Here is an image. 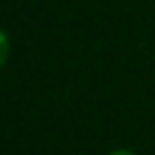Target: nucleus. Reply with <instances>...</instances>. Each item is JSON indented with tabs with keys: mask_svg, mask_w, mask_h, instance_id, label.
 Wrapping results in <instances>:
<instances>
[{
	"mask_svg": "<svg viewBox=\"0 0 155 155\" xmlns=\"http://www.w3.org/2000/svg\"><path fill=\"white\" fill-rule=\"evenodd\" d=\"M7 53H10V41H7V34L0 29V65L7 61Z\"/></svg>",
	"mask_w": 155,
	"mask_h": 155,
	"instance_id": "1",
	"label": "nucleus"
},
{
	"mask_svg": "<svg viewBox=\"0 0 155 155\" xmlns=\"http://www.w3.org/2000/svg\"><path fill=\"white\" fill-rule=\"evenodd\" d=\"M109 155H136V153H131V150H124V148H119V150H111Z\"/></svg>",
	"mask_w": 155,
	"mask_h": 155,
	"instance_id": "2",
	"label": "nucleus"
}]
</instances>
